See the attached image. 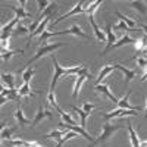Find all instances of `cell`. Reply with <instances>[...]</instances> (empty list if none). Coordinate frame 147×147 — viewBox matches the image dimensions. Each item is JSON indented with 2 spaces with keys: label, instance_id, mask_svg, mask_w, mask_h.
I'll return each instance as SVG.
<instances>
[{
  "label": "cell",
  "instance_id": "obj_6",
  "mask_svg": "<svg viewBox=\"0 0 147 147\" xmlns=\"http://www.w3.org/2000/svg\"><path fill=\"white\" fill-rule=\"evenodd\" d=\"M84 5H85V2H82V0H81V2H78L75 6H74L69 12H68V13H65L63 16H60V18H57L55 22H52V27H56L57 25V24L60 22V21H63V19H68L69 16H72V15H77V13H85V9H84Z\"/></svg>",
  "mask_w": 147,
  "mask_h": 147
},
{
  "label": "cell",
  "instance_id": "obj_27",
  "mask_svg": "<svg viewBox=\"0 0 147 147\" xmlns=\"http://www.w3.org/2000/svg\"><path fill=\"white\" fill-rule=\"evenodd\" d=\"M49 22H50V18H46V19L40 24V27L37 28V31H35V32H32V34L30 35V38H34V37H37V35H41V34L46 31V27L49 25Z\"/></svg>",
  "mask_w": 147,
  "mask_h": 147
},
{
  "label": "cell",
  "instance_id": "obj_16",
  "mask_svg": "<svg viewBox=\"0 0 147 147\" xmlns=\"http://www.w3.org/2000/svg\"><path fill=\"white\" fill-rule=\"evenodd\" d=\"M13 116H15V119H16V122L19 124V127H25L27 124H30V119H27L25 116H24V112H22V109L18 106V109L15 110V113H13Z\"/></svg>",
  "mask_w": 147,
  "mask_h": 147
},
{
  "label": "cell",
  "instance_id": "obj_19",
  "mask_svg": "<svg viewBox=\"0 0 147 147\" xmlns=\"http://www.w3.org/2000/svg\"><path fill=\"white\" fill-rule=\"evenodd\" d=\"M43 91H32V88L30 87V82H24V85L19 88V96L24 97V96H32V94H40Z\"/></svg>",
  "mask_w": 147,
  "mask_h": 147
},
{
  "label": "cell",
  "instance_id": "obj_31",
  "mask_svg": "<svg viewBox=\"0 0 147 147\" xmlns=\"http://www.w3.org/2000/svg\"><path fill=\"white\" fill-rule=\"evenodd\" d=\"M56 35H60V34H59V31H53V32L44 31V32L40 35V43H41V44H44L49 38H50V37H56Z\"/></svg>",
  "mask_w": 147,
  "mask_h": 147
},
{
  "label": "cell",
  "instance_id": "obj_3",
  "mask_svg": "<svg viewBox=\"0 0 147 147\" xmlns=\"http://www.w3.org/2000/svg\"><path fill=\"white\" fill-rule=\"evenodd\" d=\"M119 129H122V127H119V125H113V124H109V122H105V124H103L102 136L97 138V140H94L93 146H94V144H99V143H105V141H107V140L112 137L116 131H119Z\"/></svg>",
  "mask_w": 147,
  "mask_h": 147
},
{
  "label": "cell",
  "instance_id": "obj_26",
  "mask_svg": "<svg viewBox=\"0 0 147 147\" xmlns=\"http://www.w3.org/2000/svg\"><path fill=\"white\" fill-rule=\"evenodd\" d=\"M57 112H59L60 118H62V121L65 122V124H69V125H77V121L74 119V118H72L69 113H65V112H63V110L60 109V107L57 109Z\"/></svg>",
  "mask_w": 147,
  "mask_h": 147
},
{
  "label": "cell",
  "instance_id": "obj_28",
  "mask_svg": "<svg viewBox=\"0 0 147 147\" xmlns=\"http://www.w3.org/2000/svg\"><path fill=\"white\" fill-rule=\"evenodd\" d=\"M13 131H15V128H2V132H0V137H2V140L3 141H9L10 140V137H12V134H13Z\"/></svg>",
  "mask_w": 147,
  "mask_h": 147
},
{
  "label": "cell",
  "instance_id": "obj_39",
  "mask_svg": "<svg viewBox=\"0 0 147 147\" xmlns=\"http://www.w3.org/2000/svg\"><path fill=\"white\" fill-rule=\"evenodd\" d=\"M113 28H115V30H122V31H132V30L127 25V24H125V22H122V21L118 22L116 25H113Z\"/></svg>",
  "mask_w": 147,
  "mask_h": 147
},
{
  "label": "cell",
  "instance_id": "obj_14",
  "mask_svg": "<svg viewBox=\"0 0 147 147\" xmlns=\"http://www.w3.org/2000/svg\"><path fill=\"white\" fill-rule=\"evenodd\" d=\"M115 69V65H105L103 68H102V71H100V74H99V77H97V80H96V82L97 84H100L109 74H112V71Z\"/></svg>",
  "mask_w": 147,
  "mask_h": 147
},
{
  "label": "cell",
  "instance_id": "obj_22",
  "mask_svg": "<svg viewBox=\"0 0 147 147\" xmlns=\"http://www.w3.org/2000/svg\"><path fill=\"white\" fill-rule=\"evenodd\" d=\"M12 10L16 13V18H19V19H25V18H31V15H30V12H27L25 9H24L22 6H19V7H15V6H9Z\"/></svg>",
  "mask_w": 147,
  "mask_h": 147
},
{
  "label": "cell",
  "instance_id": "obj_13",
  "mask_svg": "<svg viewBox=\"0 0 147 147\" xmlns=\"http://www.w3.org/2000/svg\"><path fill=\"white\" fill-rule=\"evenodd\" d=\"M127 124H128V132H129V138H131L132 147H141V143H140V140H138L137 132L134 131V128H132V122H127Z\"/></svg>",
  "mask_w": 147,
  "mask_h": 147
},
{
  "label": "cell",
  "instance_id": "obj_4",
  "mask_svg": "<svg viewBox=\"0 0 147 147\" xmlns=\"http://www.w3.org/2000/svg\"><path fill=\"white\" fill-rule=\"evenodd\" d=\"M134 115H138V112L136 110H128V109H121V107H118V109H115V110H112V112H109V113H105V112H100V116H103L106 121H109V119H112V118H124V116H134Z\"/></svg>",
  "mask_w": 147,
  "mask_h": 147
},
{
  "label": "cell",
  "instance_id": "obj_33",
  "mask_svg": "<svg viewBox=\"0 0 147 147\" xmlns=\"http://www.w3.org/2000/svg\"><path fill=\"white\" fill-rule=\"evenodd\" d=\"M34 74H35V69H32V68L25 69V71H24V74H22V81L24 82H30V80L32 78Z\"/></svg>",
  "mask_w": 147,
  "mask_h": 147
},
{
  "label": "cell",
  "instance_id": "obj_7",
  "mask_svg": "<svg viewBox=\"0 0 147 147\" xmlns=\"http://www.w3.org/2000/svg\"><path fill=\"white\" fill-rule=\"evenodd\" d=\"M106 38H107V41H106V47H105V50L100 53L102 56H105L110 49H112V46L116 43V37H115V34L112 32V25H110V22L109 21H106Z\"/></svg>",
  "mask_w": 147,
  "mask_h": 147
},
{
  "label": "cell",
  "instance_id": "obj_34",
  "mask_svg": "<svg viewBox=\"0 0 147 147\" xmlns=\"http://www.w3.org/2000/svg\"><path fill=\"white\" fill-rule=\"evenodd\" d=\"M75 137H77V132H74V131L66 132V136H65V137H62V138L59 140V143H57V146H56V147H60L62 144H65L68 140H71V138H75Z\"/></svg>",
  "mask_w": 147,
  "mask_h": 147
},
{
  "label": "cell",
  "instance_id": "obj_42",
  "mask_svg": "<svg viewBox=\"0 0 147 147\" xmlns=\"http://www.w3.org/2000/svg\"><path fill=\"white\" fill-rule=\"evenodd\" d=\"M138 25L144 30V32H146V35H147V25H144V24H138Z\"/></svg>",
  "mask_w": 147,
  "mask_h": 147
},
{
  "label": "cell",
  "instance_id": "obj_11",
  "mask_svg": "<svg viewBox=\"0 0 147 147\" xmlns=\"http://www.w3.org/2000/svg\"><path fill=\"white\" fill-rule=\"evenodd\" d=\"M46 118H53V113L50 112V110H44L43 106H40V107H38V112L35 113V116H34V119H32V124H31V125L35 127L40 121H43V119H46Z\"/></svg>",
  "mask_w": 147,
  "mask_h": 147
},
{
  "label": "cell",
  "instance_id": "obj_18",
  "mask_svg": "<svg viewBox=\"0 0 147 147\" xmlns=\"http://www.w3.org/2000/svg\"><path fill=\"white\" fill-rule=\"evenodd\" d=\"M129 94H131V90L127 93V96L124 97V99L118 102V107H121V109H128V110H137V112H140L141 107H132V106L128 105V97H129Z\"/></svg>",
  "mask_w": 147,
  "mask_h": 147
},
{
  "label": "cell",
  "instance_id": "obj_30",
  "mask_svg": "<svg viewBox=\"0 0 147 147\" xmlns=\"http://www.w3.org/2000/svg\"><path fill=\"white\" fill-rule=\"evenodd\" d=\"M16 53H24V50H2V55H0V56H2L3 60H6V62H7V60L12 56H15Z\"/></svg>",
  "mask_w": 147,
  "mask_h": 147
},
{
  "label": "cell",
  "instance_id": "obj_35",
  "mask_svg": "<svg viewBox=\"0 0 147 147\" xmlns=\"http://www.w3.org/2000/svg\"><path fill=\"white\" fill-rule=\"evenodd\" d=\"M37 3H38V15H37V16H40L43 12L50 6V2H47V0H38Z\"/></svg>",
  "mask_w": 147,
  "mask_h": 147
},
{
  "label": "cell",
  "instance_id": "obj_17",
  "mask_svg": "<svg viewBox=\"0 0 147 147\" xmlns=\"http://www.w3.org/2000/svg\"><path fill=\"white\" fill-rule=\"evenodd\" d=\"M136 43H137V40L131 38L128 34H124V35H122V38L112 46V49H119L121 46H124V44H136ZM112 49H110V50H112Z\"/></svg>",
  "mask_w": 147,
  "mask_h": 147
},
{
  "label": "cell",
  "instance_id": "obj_1",
  "mask_svg": "<svg viewBox=\"0 0 147 147\" xmlns=\"http://www.w3.org/2000/svg\"><path fill=\"white\" fill-rule=\"evenodd\" d=\"M50 59H52L53 66H55L53 80H52V84H50V91H55V87H56V84H57V80H59L60 77H63V75H66V77H72V75L80 77V75H85L88 80L93 77V75H91V72H88V69L85 68V66H82V65H77V66H65V68H62V66L57 63V59H56L55 53L50 55Z\"/></svg>",
  "mask_w": 147,
  "mask_h": 147
},
{
  "label": "cell",
  "instance_id": "obj_9",
  "mask_svg": "<svg viewBox=\"0 0 147 147\" xmlns=\"http://www.w3.org/2000/svg\"><path fill=\"white\" fill-rule=\"evenodd\" d=\"M94 91H97V93H102V94H105L109 100H112V103H116L118 105V99L112 94V91H110V88H109V85H105V84H96V87H94Z\"/></svg>",
  "mask_w": 147,
  "mask_h": 147
},
{
  "label": "cell",
  "instance_id": "obj_20",
  "mask_svg": "<svg viewBox=\"0 0 147 147\" xmlns=\"http://www.w3.org/2000/svg\"><path fill=\"white\" fill-rule=\"evenodd\" d=\"M57 10V3H50V6H49L44 12H43V13L40 15V16H37V18H40V19H46V18H50L53 13H55V12Z\"/></svg>",
  "mask_w": 147,
  "mask_h": 147
},
{
  "label": "cell",
  "instance_id": "obj_36",
  "mask_svg": "<svg viewBox=\"0 0 147 147\" xmlns=\"http://www.w3.org/2000/svg\"><path fill=\"white\" fill-rule=\"evenodd\" d=\"M62 136H66L63 131H52V132H49L47 136H44V138H55V140H57Z\"/></svg>",
  "mask_w": 147,
  "mask_h": 147
},
{
  "label": "cell",
  "instance_id": "obj_12",
  "mask_svg": "<svg viewBox=\"0 0 147 147\" xmlns=\"http://www.w3.org/2000/svg\"><path fill=\"white\" fill-rule=\"evenodd\" d=\"M115 69H119V71H122L124 72V75H125V82H129L131 80H134L137 77V72L134 71V69H128V68H125V66H122V65H115Z\"/></svg>",
  "mask_w": 147,
  "mask_h": 147
},
{
  "label": "cell",
  "instance_id": "obj_15",
  "mask_svg": "<svg viewBox=\"0 0 147 147\" xmlns=\"http://www.w3.org/2000/svg\"><path fill=\"white\" fill-rule=\"evenodd\" d=\"M115 13H116V16H119V18H121V21H122V22H125V24H127V25H128L132 31H137V30H136V27L138 25V24H137L136 21H134V19H131L129 16H127V15H124V13H121V12H118V10L115 12Z\"/></svg>",
  "mask_w": 147,
  "mask_h": 147
},
{
  "label": "cell",
  "instance_id": "obj_25",
  "mask_svg": "<svg viewBox=\"0 0 147 147\" xmlns=\"http://www.w3.org/2000/svg\"><path fill=\"white\" fill-rule=\"evenodd\" d=\"M129 5L140 12V15H146L147 13V6L144 5V2H140V0H136V2H129Z\"/></svg>",
  "mask_w": 147,
  "mask_h": 147
},
{
  "label": "cell",
  "instance_id": "obj_21",
  "mask_svg": "<svg viewBox=\"0 0 147 147\" xmlns=\"http://www.w3.org/2000/svg\"><path fill=\"white\" fill-rule=\"evenodd\" d=\"M85 80H87V77H85V75H80V77H77L75 88H74V93H72V97H74V99H77V97H78L80 90H81V87H82V84H84V81H85Z\"/></svg>",
  "mask_w": 147,
  "mask_h": 147
},
{
  "label": "cell",
  "instance_id": "obj_45",
  "mask_svg": "<svg viewBox=\"0 0 147 147\" xmlns=\"http://www.w3.org/2000/svg\"><path fill=\"white\" fill-rule=\"evenodd\" d=\"M19 5H21V6L24 7V6H25V5H27V2H25V0H21V2H19Z\"/></svg>",
  "mask_w": 147,
  "mask_h": 147
},
{
  "label": "cell",
  "instance_id": "obj_8",
  "mask_svg": "<svg viewBox=\"0 0 147 147\" xmlns=\"http://www.w3.org/2000/svg\"><path fill=\"white\" fill-rule=\"evenodd\" d=\"M87 18H88L90 25L93 27V31H94L96 38H97V40H100L102 43H106V41H107V38H106V34H105V32H102V30L99 28V25L96 24V21H94V15H87Z\"/></svg>",
  "mask_w": 147,
  "mask_h": 147
},
{
  "label": "cell",
  "instance_id": "obj_23",
  "mask_svg": "<svg viewBox=\"0 0 147 147\" xmlns=\"http://www.w3.org/2000/svg\"><path fill=\"white\" fill-rule=\"evenodd\" d=\"M2 81L7 85L9 88H15V77H13V74H6V72H3V74H2Z\"/></svg>",
  "mask_w": 147,
  "mask_h": 147
},
{
  "label": "cell",
  "instance_id": "obj_38",
  "mask_svg": "<svg viewBox=\"0 0 147 147\" xmlns=\"http://www.w3.org/2000/svg\"><path fill=\"white\" fill-rule=\"evenodd\" d=\"M7 144L10 146V147H21V146H24L25 147V144H27V141H24V140H9L7 141Z\"/></svg>",
  "mask_w": 147,
  "mask_h": 147
},
{
  "label": "cell",
  "instance_id": "obj_10",
  "mask_svg": "<svg viewBox=\"0 0 147 147\" xmlns=\"http://www.w3.org/2000/svg\"><path fill=\"white\" fill-rule=\"evenodd\" d=\"M60 35L63 34H72V35H77V37H81V38H88V35L82 31V28L78 25V24H74V25L69 28V30H63V31H59Z\"/></svg>",
  "mask_w": 147,
  "mask_h": 147
},
{
  "label": "cell",
  "instance_id": "obj_43",
  "mask_svg": "<svg viewBox=\"0 0 147 147\" xmlns=\"http://www.w3.org/2000/svg\"><path fill=\"white\" fill-rule=\"evenodd\" d=\"M6 102H9V100H7V97H2V100H0V105H5Z\"/></svg>",
  "mask_w": 147,
  "mask_h": 147
},
{
  "label": "cell",
  "instance_id": "obj_29",
  "mask_svg": "<svg viewBox=\"0 0 147 147\" xmlns=\"http://www.w3.org/2000/svg\"><path fill=\"white\" fill-rule=\"evenodd\" d=\"M13 35H30L31 32H30V28H27V27H24V25H18L15 30H13V32H12Z\"/></svg>",
  "mask_w": 147,
  "mask_h": 147
},
{
  "label": "cell",
  "instance_id": "obj_37",
  "mask_svg": "<svg viewBox=\"0 0 147 147\" xmlns=\"http://www.w3.org/2000/svg\"><path fill=\"white\" fill-rule=\"evenodd\" d=\"M47 100H49V105H52L56 110L59 109L57 103H56V99H55V93L53 91H49V96H47Z\"/></svg>",
  "mask_w": 147,
  "mask_h": 147
},
{
  "label": "cell",
  "instance_id": "obj_5",
  "mask_svg": "<svg viewBox=\"0 0 147 147\" xmlns=\"http://www.w3.org/2000/svg\"><path fill=\"white\" fill-rule=\"evenodd\" d=\"M57 125H59V128H65V129H69V131H74V132H77V134H80L81 137H84L85 140H88L91 144L94 143V138L90 136L88 132H85V129L82 128V127H77V125H69V124H65L63 121H60V122H57Z\"/></svg>",
  "mask_w": 147,
  "mask_h": 147
},
{
  "label": "cell",
  "instance_id": "obj_41",
  "mask_svg": "<svg viewBox=\"0 0 147 147\" xmlns=\"http://www.w3.org/2000/svg\"><path fill=\"white\" fill-rule=\"evenodd\" d=\"M25 147H44V146H41L40 143H37V141H27Z\"/></svg>",
  "mask_w": 147,
  "mask_h": 147
},
{
  "label": "cell",
  "instance_id": "obj_24",
  "mask_svg": "<svg viewBox=\"0 0 147 147\" xmlns=\"http://www.w3.org/2000/svg\"><path fill=\"white\" fill-rule=\"evenodd\" d=\"M72 110H75V112L80 115V118H81V127L85 128V125H87V118H88L90 113H87L85 110H82V109H80L77 106H72Z\"/></svg>",
  "mask_w": 147,
  "mask_h": 147
},
{
  "label": "cell",
  "instance_id": "obj_40",
  "mask_svg": "<svg viewBox=\"0 0 147 147\" xmlns=\"http://www.w3.org/2000/svg\"><path fill=\"white\" fill-rule=\"evenodd\" d=\"M97 107V105H93V103H84V106H82V110H85L87 113H90L93 109H96Z\"/></svg>",
  "mask_w": 147,
  "mask_h": 147
},
{
  "label": "cell",
  "instance_id": "obj_44",
  "mask_svg": "<svg viewBox=\"0 0 147 147\" xmlns=\"http://www.w3.org/2000/svg\"><path fill=\"white\" fill-rule=\"evenodd\" d=\"M146 80H147V71H144L143 77H141V81H146Z\"/></svg>",
  "mask_w": 147,
  "mask_h": 147
},
{
  "label": "cell",
  "instance_id": "obj_2",
  "mask_svg": "<svg viewBox=\"0 0 147 147\" xmlns=\"http://www.w3.org/2000/svg\"><path fill=\"white\" fill-rule=\"evenodd\" d=\"M65 44L63 43H53V44H47V43H44V44H40V47H38V50H37V53L32 56V59H30L28 60V68H30V65H32L35 60H38L40 57H43V56H46V55H53L57 49H60V47H63Z\"/></svg>",
  "mask_w": 147,
  "mask_h": 147
},
{
  "label": "cell",
  "instance_id": "obj_32",
  "mask_svg": "<svg viewBox=\"0 0 147 147\" xmlns=\"http://www.w3.org/2000/svg\"><path fill=\"white\" fill-rule=\"evenodd\" d=\"M103 3V0H96V2H93L90 6H88V9L85 10V15H94V12H96V9L99 7L100 5Z\"/></svg>",
  "mask_w": 147,
  "mask_h": 147
},
{
  "label": "cell",
  "instance_id": "obj_46",
  "mask_svg": "<svg viewBox=\"0 0 147 147\" xmlns=\"http://www.w3.org/2000/svg\"><path fill=\"white\" fill-rule=\"evenodd\" d=\"M146 110H147V106H146Z\"/></svg>",
  "mask_w": 147,
  "mask_h": 147
}]
</instances>
